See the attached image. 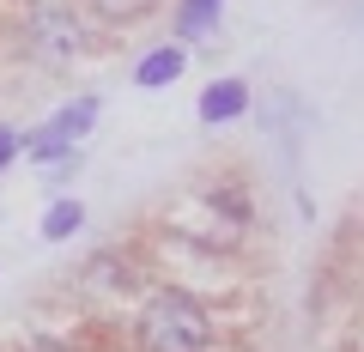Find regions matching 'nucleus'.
Here are the masks:
<instances>
[{
  "mask_svg": "<svg viewBox=\"0 0 364 352\" xmlns=\"http://www.w3.org/2000/svg\"><path fill=\"white\" fill-rule=\"evenodd\" d=\"M140 352H213L219 346V316L182 286H164L140 310Z\"/></svg>",
  "mask_w": 364,
  "mask_h": 352,
  "instance_id": "nucleus-1",
  "label": "nucleus"
},
{
  "mask_svg": "<svg viewBox=\"0 0 364 352\" xmlns=\"http://www.w3.org/2000/svg\"><path fill=\"white\" fill-rule=\"evenodd\" d=\"M18 37H25V55L31 61H73L85 49V18H79L73 0H31L25 18H18Z\"/></svg>",
  "mask_w": 364,
  "mask_h": 352,
  "instance_id": "nucleus-2",
  "label": "nucleus"
},
{
  "mask_svg": "<svg viewBox=\"0 0 364 352\" xmlns=\"http://www.w3.org/2000/svg\"><path fill=\"white\" fill-rule=\"evenodd\" d=\"M104 116V104H97V97H73V104L67 110H55L49 116V128L43 134H25V158H37V164H61V158H73V146L85 140L91 134V122Z\"/></svg>",
  "mask_w": 364,
  "mask_h": 352,
  "instance_id": "nucleus-3",
  "label": "nucleus"
},
{
  "mask_svg": "<svg viewBox=\"0 0 364 352\" xmlns=\"http://www.w3.org/2000/svg\"><path fill=\"white\" fill-rule=\"evenodd\" d=\"M195 116L207 122V128H225V122L249 116V85H243V79H219V85H207L200 104H195Z\"/></svg>",
  "mask_w": 364,
  "mask_h": 352,
  "instance_id": "nucleus-4",
  "label": "nucleus"
},
{
  "mask_svg": "<svg viewBox=\"0 0 364 352\" xmlns=\"http://www.w3.org/2000/svg\"><path fill=\"white\" fill-rule=\"evenodd\" d=\"M182 67H188V49H182V43H158L152 55H140V67H134V85H146V92H164L170 79H182Z\"/></svg>",
  "mask_w": 364,
  "mask_h": 352,
  "instance_id": "nucleus-5",
  "label": "nucleus"
},
{
  "mask_svg": "<svg viewBox=\"0 0 364 352\" xmlns=\"http://www.w3.org/2000/svg\"><path fill=\"white\" fill-rule=\"evenodd\" d=\"M225 0H176V18H170V31H176V43H200L213 25H219Z\"/></svg>",
  "mask_w": 364,
  "mask_h": 352,
  "instance_id": "nucleus-6",
  "label": "nucleus"
},
{
  "mask_svg": "<svg viewBox=\"0 0 364 352\" xmlns=\"http://www.w3.org/2000/svg\"><path fill=\"white\" fill-rule=\"evenodd\" d=\"M79 225H85V207H79V201H55V207L43 213V237H49V243H67Z\"/></svg>",
  "mask_w": 364,
  "mask_h": 352,
  "instance_id": "nucleus-7",
  "label": "nucleus"
},
{
  "mask_svg": "<svg viewBox=\"0 0 364 352\" xmlns=\"http://www.w3.org/2000/svg\"><path fill=\"white\" fill-rule=\"evenodd\" d=\"M213 213H225V219H231V225H249V219H255V213H249V195H243V188H213Z\"/></svg>",
  "mask_w": 364,
  "mask_h": 352,
  "instance_id": "nucleus-8",
  "label": "nucleus"
},
{
  "mask_svg": "<svg viewBox=\"0 0 364 352\" xmlns=\"http://www.w3.org/2000/svg\"><path fill=\"white\" fill-rule=\"evenodd\" d=\"M91 6H97V18H109V25H128V18L152 13L158 0H91Z\"/></svg>",
  "mask_w": 364,
  "mask_h": 352,
  "instance_id": "nucleus-9",
  "label": "nucleus"
},
{
  "mask_svg": "<svg viewBox=\"0 0 364 352\" xmlns=\"http://www.w3.org/2000/svg\"><path fill=\"white\" fill-rule=\"evenodd\" d=\"M25 152V134L18 128H6V122H0V176H6V170H13V158Z\"/></svg>",
  "mask_w": 364,
  "mask_h": 352,
  "instance_id": "nucleus-10",
  "label": "nucleus"
}]
</instances>
